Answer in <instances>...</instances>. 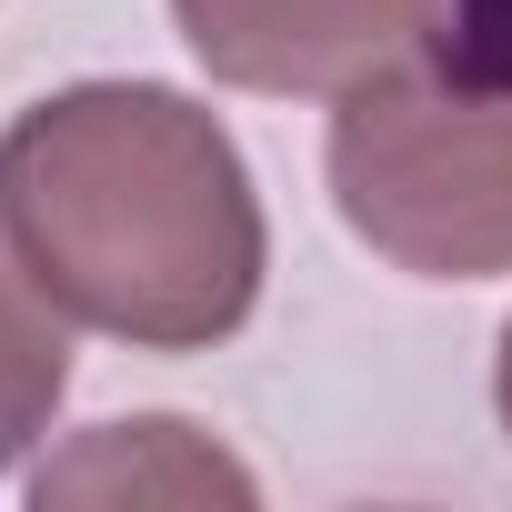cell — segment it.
I'll return each instance as SVG.
<instances>
[{"label":"cell","mask_w":512,"mask_h":512,"mask_svg":"<svg viewBox=\"0 0 512 512\" xmlns=\"http://www.w3.org/2000/svg\"><path fill=\"white\" fill-rule=\"evenodd\" d=\"M0 231L51 302L131 352H201L262 292V201L231 131L161 81H81L0 131Z\"/></svg>","instance_id":"6da1fadb"},{"label":"cell","mask_w":512,"mask_h":512,"mask_svg":"<svg viewBox=\"0 0 512 512\" xmlns=\"http://www.w3.org/2000/svg\"><path fill=\"white\" fill-rule=\"evenodd\" d=\"M332 201L422 282L512 272V91H482L452 61L352 81L332 111Z\"/></svg>","instance_id":"7a4b0ae2"},{"label":"cell","mask_w":512,"mask_h":512,"mask_svg":"<svg viewBox=\"0 0 512 512\" xmlns=\"http://www.w3.org/2000/svg\"><path fill=\"white\" fill-rule=\"evenodd\" d=\"M171 21L231 91H352L442 41V0H171Z\"/></svg>","instance_id":"3957f363"},{"label":"cell","mask_w":512,"mask_h":512,"mask_svg":"<svg viewBox=\"0 0 512 512\" xmlns=\"http://www.w3.org/2000/svg\"><path fill=\"white\" fill-rule=\"evenodd\" d=\"M31 502H91V512H181V502H251V472L191 432V422H101L71 452H51L31 472Z\"/></svg>","instance_id":"277c9868"},{"label":"cell","mask_w":512,"mask_h":512,"mask_svg":"<svg viewBox=\"0 0 512 512\" xmlns=\"http://www.w3.org/2000/svg\"><path fill=\"white\" fill-rule=\"evenodd\" d=\"M71 392V332L51 312V282L21 262V241H0V462H21Z\"/></svg>","instance_id":"5b68a950"},{"label":"cell","mask_w":512,"mask_h":512,"mask_svg":"<svg viewBox=\"0 0 512 512\" xmlns=\"http://www.w3.org/2000/svg\"><path fill=\"white\" fill-rule=\"evenodd\" d=\"M442 61L482 91H512V0H452L442 11Z\"/></svg>","instance_id":"8992f818"},{"label":"cell","mask_w":512,"mask_h":512,"mask_svg":"<svg viewBox=\"0 0 512 512\" xmlns=\"http://www.w3.org/2000/svg\"><path fill=\"white\" fill-rule=\"evenodd\" d=\"M492 392H502V432H512V332H502V372H492Z\"/></svg>","instance_id":"52a82bcc"}]
</instances>
